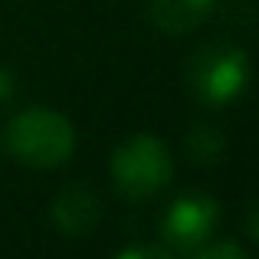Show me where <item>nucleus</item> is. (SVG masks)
Returning a JSON list of instances; mask_svg holds the SVG:
<instances>
[{
    "mask_svg": "<svg viewBox=\"0 0 259 259\" xmlns=\"http://www.w3.org/2000/svg\"><path fill=\"white\" fill-rule=\"evenodd\" d=\"M4 145L26 167H56L72 154L76 132L66 115L50 112V108H26L10 118Z\"/></svg>",
    "mask_w": 259,
    "mask_h": 259,
    "instance_id": "f257e3e1",
    "label": "nucleus"
},
{
    "mask_svg": "<svg viewBox=\"0 0 259 259\" xmlns=\"http://www.w3.org/2000/svg\"><path fill=\"white\" fill-rule=\"evenodd\" d=\"M187 82L200 105H210V108L230 105L233 99H240L249 82V56L240 46L210 43L190 59Z\"/></svg>",
    "mask_w": 259,
    "mask_h": 259,
    "instance_id": "f03ea898",
    "label": "nucleus"
},
{
    "mask_svg": "<svg viewBox=\"0 0 259 259\" xmlns=\"http://www.w3.org/2000/svg\"><path fill=\"white\" fill-rule=\"evenodd\" d=\"M171 171H174L171 151H167V145L161 138H154V135H135L125 145L115 148V154H112L115 187L125 197H135V200L151 197V194H158L161 187H167Z\"/></svg>",
    "mask_w": 259,
    "mask_h": 259,
    "instance_id": "7ed1b4c3",
    "label": "nucleus"
},
{
    "mask_svg": "<svg viewBox=\"0 0 259 259\" xmlns=\"http://www.w3.org/2000/svg\"><path fill=\"white\" fill-rule=\"evenodd\" d=\"M217 223H220V207L213 197L207 194H181L167 207L164 220H161V236L164 243L181 253H194L200 243H207L213 236Z\"/></svg>",
    "mask_w": 259,
    "mask_h": 259,
    "instance_id": "20e7f679",
    "label": "nucleus"
},
{
    "mask_svg": "<svg viewBox=\"0 0 259 259\" xmlns=\"http://www.w3.org/2000/svg\"><path fill=\"white\" fill-rule=\"evenodd\" d=\"M99 197L82 184H72L53 200V223L63 230L66 236H85L99 223Z\"/></svg>",
    "mask_w": 259,
    "mask_h": 259,
    "instance_id": "39448f33",
    "label": "nucleus"
},
{
    "mask_svg": "<svg viewBox=\"0 0 259 259\" xmlns=\"http://www.w3.org/2000/svg\"><path fill=\"white\" fill-rule=\"evenodd\" d=\"M217 0H148L154 26L164 33H190L213 13Z\"/></svg>",
    "mask_w": 259,
    "mask_h": 259,
    "instance_id": "423d86ee",
    "label": "nucleus"
},
{
    "mask_svg": "<svg viewBox=\"0 0 259 259\" xmlns=\"http://www.w3.org/2000/svg\"><path fill=\"white\" fill-rule=\"evenodd\" d=\"M223 135L217 132L213 125H194L187 135V154L197 161V164H217L223 154Z\"/></svg>",
    "mask_w": 259,
    "mask_h": 259,
    "instance_id": "0eeeda50",
    "label": "nucleus"
},
{
    "mask_svg": "<svg viewBox=\"0 0 259 259\" xmlns=\"http://www.w3.org/2000/svg\"><path fill=\"white\" fill-rule=\"evenodd\" d=\"M190 256L197 259H246V249L236 243H200Z\"/></svg>",
    "mask_w": 259,
    "mask_h": 259,
    "instance_id": "6e6552de",
    "label": "nucleus"
},
{
    "mask_svg": "<svg viewBox=\"0 0 259 259\" xmlns=\"http://www.w3.org/2000/svg\"><path fill=\"white\" fill-rule=\"evenodd\" d=\"M174 256L171 246H125L118 253V259H167Z\"/></svg>",
    "mask_w": 259,
    "mask_h": 259,
    "instance_id": "1a4fd4ad",
    "label": "nucleus"
},
{
    "mask_svg": "<svg viewBox=\"0 0 259 259\" xmlns=\"http://www.w3.org/2000/svg\"><path fill=\"white\" fill-rule=\"evenodd\" d=\"M246 233L259 243V203H253V207L246 210Z\"/></svg>",
    "mask_w": 259,
    "mask_h": 259,
    "instance_id": "9d476101",
    "label": "nucleus"
},
{
    "mask_svg": "<svg viewBox=\"0 0 259 259\" xmlns=\"http://www.w3.org/2000/svg\"><path fill=\"white\" fill-rule=\"evenodd\" d=\"M10 95H13V76H10V69L0 66V105H4Z\"/></svg>",
    "mask_w": 259,
    "mask_h": 259,
    "instance_id": "9b49d317",
    "label": "nucleus"
}]
</instances>
